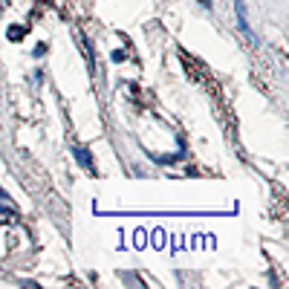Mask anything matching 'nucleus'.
<instances>
[{
  "label": "nucleus",
  "mask_w": 289,
  "mask_h": 289,
  "mask_svg": "<svg viewBox=\"0 0 289 289\" xmlns=\"http://www.w3.org/2000/svg\"><path fill=\"white\" fill-rule=\"evenodd\" d=\"M234 12H237V26H240L243 38L255 44V32H252V26H249V18H246V0H234Z\"/></svg>",
  "instance_id": "f257e3e1"
},
{
  "label": "nucleus",
  "mask_w": 289,
  "mask_h": 289,
  "mask_svg": "<svg viewBox=\"0 0 289 289\" xmlns=\"http://www.w3.org/2000/svg\"><path fill=\"white\" fill-rule=\"evenodd\" d=\"M72 154H75V159L81 162V165H84V168H87L90 174L96 171V165H93V156L87 154V148H81V145H75V148H72Z\"/></svg>",
  "instance_id": "f03ea898"
},
{
  "label": "nucleus",
  "mask_w": 289,
  "mask_h": 289,
  "mask_svg": "<svg viewBox=\"0 0 289 289\" xmlns=\"http://www.w3.org/2000/svg\"><path fill=\"white\" fill-rule=\"evenodd\" d=\"M78 44H81V46H84V52H87V69H90V72H96V58H93V46H90L87 35H81V38H78Z\"/></svg>",
  "instance_id": "7ed1b4c3"
},
{
  "label": "nucleus",
  "mask_w": 289,
  "mask_h": 289,
  "mask_svg": "<svg viewBox=\"0 0 289 289\" xmlns=\"http://www.w3.org/2000/svg\"><path fill=\"white\" fill-rule=\"evenodd\" d=\"M9 41H21L23 38V26H9V35H6Z\"/></svg>",
  "instance_id": "20e7f679"
},
{
  "label": "nucleus",
  "mask_w": 289,
  "mask_h": 289,
  "mask_svg": "<svg viewBox=\"0 0 289 289\" xmlns=\"http://www.w3.org/2000/svg\"><path fill=\"white\" fill-rule=\"evenodd\" d=\"M12 214H15L12 205H0V217H12Z\"/></svg>",
  "instance_id": "39448f33"
},
{
  "label": "nucleus",
  "mask_w": 289,
  "mask_h": 289,
  "mask_svg": "<svg viewBox=\"0 0 289 289\" xmlns=\"http://www.w3.org/2000/svg\"><path fill=\"white\" fill-rule=\"evenodd\" d=\"M202 3V9H211V0H200Z\"/></svg>",
  "instance_id": "423d86ee"
},
{
  "label": "nucleus",
  "mask_w": 289,
  "mask_h": 289,
  "mask_svg": "<svg viewBox=\"0 0 289 289\" xmlns=\"http://www.w3.org/2000/svg\"><path fill=\"white\" fill-rule=\"evenodd\" d=\"M0 200H9V197H6V191H3V188H0Z\"/></svg>",
  "instance_id": "0eeeda50"
},
{
  "label": "nucleus",
  "mask_w": 289,
  "mask_h": 289,
  "mask_svg": "<svg viewBox=\"0 0 289 289\" xmlns=\"http://www.w3.org/2000/svg\"><path fill=\"white\" fill-rule=\"evenodd\" d=\"M0 12H3V0H0Z\"/></svg>",
  "instance_id": "6e6552de"
}]
</instances>
